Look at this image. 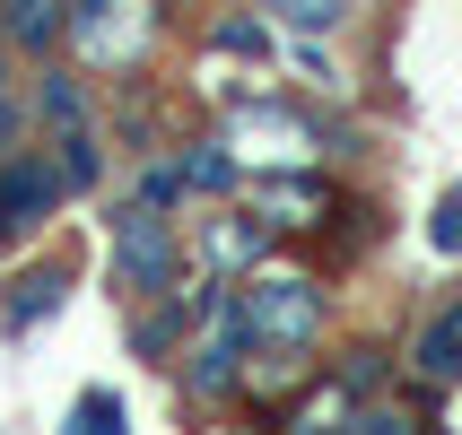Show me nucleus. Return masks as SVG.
<instances>
[{"label":"nucleus","instance_id":"obj_6","mask_svg":"<svg viewBox=\"0 0 462 435\" xmlns=\"http://www.w3.org/2000/svg\"><path fill=\"white\" fill-rule=\"evenodd\" d=\"M254 209H271L280 227H323V218H332V183L280 166V175H254Z\"/></svg>","mask_w":462,"mask_h":435},{"label":"nucleus","instance_id":"obj_12","mask_svg":"<svg viewBox=\"0 0 462 435\" xmlns=\"http://www.w3.org/2000/svg\"><path fill=\"white\" fill-rule=\"evenodd\" d=\"M209 44H218V52H245V61H271V26H262V18H218V26H209Z\"/></svg>","mask_w":462,"mask_h":435},{"label":"nucleus","instance_id":"obj_20","mask_svg":"<svg viewBox=\"0 0 462 435\" xmlns=\"http://www.w3.org/2000/svg\"><path fill=\"white\" fill-rule=\"evenodd\" d=\"M0 96H9V70H0Z\"/></svg>","mask_w":462,"mask_h":435},{"label":"nucleus","instance_id":"obj_11","mask_svg":"<svg viewBox=\"0 0 462 435\" xmlns=\"http://www.w3.org/2000/svg\"><path fill=\"white\" fill-rule=\"evenodd\" d=\"M183 192H236V157L218 140H201V149L183 157Z\"/></svg>","mask_w":462,"mask_h":435},{"label":"nucleus","instance_id":"obj_5","mask_svg":"<svg viewBox=\"0 0 462 435\" xmlns=\"http://www.w3.org/2000/svg\"><path fill=\"white\" fill-rule=\"evenodd\" d=\"M411 366H419V384H437V392H462V296H445L428 322H419L411 340Z\"/></svg>","mask_w":462,"mask_h":435},{"label":"nucleus","instance_id":"obj_9","mask_svg":"<svg viewBox=\"0 0 462 435\" xmlns=\"http://www.w3.org/2000/svg\"><path fill=\"white\" fill-rule=\"evenodd\" d=\"M271 235H280L271 209H254V218H218V227H209V261H218V270H245V261L271 253Z\"/></svg>","mask_w":462,"mask_h":435},{"label":"nucleus","instance_id":"obj_16","mask_svg":"<svg viewBox=\"0 0 462 435\" xmlns=\"http://www.w3.org/2000/svg\"><path fill=\"white\" fill-rule=\"evenodd\" d=\"M384 375H393L384 349H349V358H340V392H349V401H358V392H375Z\"/></svg>","mask_w":462,"mask_h":435},{"label":"nucleus","instance_id":"obj_18","mask_svg":"<svg viewBox=\"0 0 462 435\" xmlns=\"http://www.w3.org/2000/svg\"><path fill=\"white\" fill-rule=\"evenodd\" d=\"M428 235H437V253H462V192H445V201H437Z\"/></svg>","mask_w":462,"mask_h":435},{"label":"nucleus","instance_id":"obj_4","mask_svg":"<svg viewBox=\"0 0 462 435\" xmlns=\"http://www.w3.org/2000/svg\"><path fill=\"white\" fill-rule=\"evenodd\" d=\"M61 157H44V149H9L0 157V244H18V235H35L61 209Z\"/></svg>","mask_w":462,"mask_h":435},{"label":"nucleus","instance_id":"obj_7","mask_svg":"<svg viewBox=\"0 0 462 435\" xmlns=\"http://www.w3.org/2000/svg\"><path fill=\"white\" fill-rule=\"evenodd\" d=\"M61 287H70V270H61V261L18 270V279H9V296H0V331H35L44 313H61Z\"/></svg>","mask_w":462,"mask_h":435},{"label":"nucleus","instance_id":"obj_15","mask_svg":"<svg viewBox=\"0 0 462 435\" xmlns=\"http://www.w3.org/2000/svg\"><path fill=\"white\" fill-rule=\"evenodd\" d=\"M52 157H61V183H70V192H88V183H97V140H88V131H61V140H52Z\"/></svg>","mask_w":462,"mask_h":435},{"label":"nucleus","instance_id":"obj_14","mask_svg":"<svg viewBox=\"0 0 462 435\" xmlns=\"http://www.w3.org/2000/svg\"><path fill=\"white\" fill-rule=\"evenodd\" d=\"M271 9H280L297 35H332V26L349 18V0H271Z\"/></svg>","mask_w":462,"mask_h":435},{"label":"nucleus","instance_id":"obj_17","mask_svg":"<svg viewBox=\"0 0 462 435\" xmlns=\"http://www.w3.org/2000/svg\"><path fill=\"white\" fill-rule=\"evenodd\" d=\"M44 122L52 131H88V96H79L70 78H44Z\"/></svg>","mask_w":462,"mask_h":435},{"label":"nucleus","instance_id":"obj_10","mask_svg":"<svg viewBox=\"0 0 462 435\" xmlns=\"http://www.w3.org/2000/svg\"><path fill=\"white\" fill-rule=\"evenodd\" d=\"M323 227H332V261H358L366 244H375V227H384V218H375V201H332V218H323Z\"/></svg>","mask_w":462,"mask_h":435},{"label":"nucleus","instance_id":"obj_2","mask_svg":"<svg viewBox=\"0 0 462 435\" xmlns=\"http://www.w3.org/2000/svg\"><path fill=\"white\" fill-rule=\"evenodd\" d=\"M166 9L157 0H70V44L88 70H140L157 52Z\"/></svg>","mask_w":462,"mask_h":435},{"label":"nucleus","instance_id":"obj_8","mask_svg":"<svg viewBox=\"0 0 462 435\" xmlns=\"http://www.w3.org/2000/svg\"><path fill=\"white\" fill-rule=\"evenodd\" d=\"M52 35H70V0H0V44L44 52Z\"/></svg>","mask_w":462,"mask_h":435},{"label":"nucleus","instance_id":"obj_19","mask_svg":"<svg viewBox=\"0 0 462 435\" xmlns=\"http://www.w3.org/2000/svg\"><path fill=\"white\" fill-rule=\"evenodd\" d=\"M9 140H18V104L0 96V157H9Z\"/></svg>","mask_w":462,"mask_h":435},{"label":"nucleus","instance_id":"obj_3","mask_svg":"<svg viewBox=\"0 0 462 435\" xmlns=\"http://www.w3.org/2000/svg\"><path fill=\"white\" fill-rule=\"evenodd\" d=\"M183 279V235L166 227V201H140L114 209V287H131V296H166V287Z\"/></svg>","mask_w":462,"mask_h":435},{"label":"nucleus","instance_id":"obj_13","mask_svg":"<svg viewBox=\"0 0 462 435\" xmlns=\"http://www.w3.org/2000/svg\"><path fill=\"white\" fill-rule=\"evenodd\" d=\"M114 427H123V401H114V392H79V401H70V435H114Z\"/></svg>","mask_w":462,"mask_h":435},{"label":"nucleus","instance_id":"obj_1","mask_svg":"<svg viewBox=\"0 0 462 435\" xmlns=\"http://www.w3.org/2000/svg\"><path fill=\"white\" fill-rule=\"evenodd\" d=\"M236 305H245V331H254V349L306 358L314 340H323V313H332V296H323V279H306V270H271V279H254Z\"/></svg>","mask_w":462,"mask_h":435}]
</instances>
